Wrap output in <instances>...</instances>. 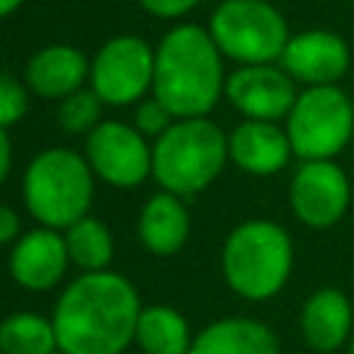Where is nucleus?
<instances>
[{"instance_id":"nucleus-9","label":"nucleus","mask_w":354,"mask_h":354,"mask_svg":"<svg viewBox=\"0 0 354 354\" xmlns=\"http://www.w3.org/2000/svg\"><path fill=\"white\" fill-rule=\"evenodd\" d=\"M288 202L304 227L329 230L351 205V183L335 160H301L290 177Z\"/></svg>"},{"instance_id":"nucleus-1","label":"nucleus","mask_w":354,"mask_h":354,"mask_svg":"<svg viewBox=\"0 0 354 354\" xmlns=\"http://www.w3.org/2000/svg\"><path fill=\"white\" fill-rule=\"evenodd\" d=\"M138 315L136 288L105 268L88 271L64 288L50 321L61 354H122L136 340Z\"/></svg>"},{"instance_id":"nucleus-5","label":"nucleus","mask_w":354,"mask_h":354,"mask_svg":"<svg viewBox=\"0 0 354 354\" xmlns=\"http://www.w3.org/2000/svg\"><path fill=\"white\" fill-rule=\"evenodd\" d=\"M94 194V171L86 155L64 147L39 152L22 177L28 213L50 230H66L88 216Z\"/></svg>"},{"instance_id":"nucleus-15","label":"nucleus","mask_w":354,"mask_h":354,"mask_svg":"<svg viewBox=\"0 0 354 354\" xmlns=\"http://www.w3.org/2000/svg\"><path fill=\"white\" fill-rule=\"evenodd\" d=\"M351 326H354L351 301L343 290H337L332 285L310 293L299 313L301 337L318 354L343 348V343L351 340Z\"/></svg>"},{"instance_id":"nucleus-11","label":"nucleus","mask_w":354,"mask_h":354,"mask_svg":"<svg viewBox=\"0 0 354 354\" xmlns=\"http://www.w3.org/2000/svg\"><path fill=\"white\" fill-rule=\"evenodd\" d=\"M224 97L235 111L243 113V119L279 122V119H288L299 97V88H296V80L282 66L249 64L227 75Z\"/></svg>"},{"instance_id":"nucleus-27","label":"nucleus","mask_w":354,"mask_h":354,"mask_svg":"<svg viewBox=\"0 0 354 354\" xmlns=\"http://www.w3.org/2000/svg\"><path fill=\"white\" fill-rule=\"evenodd\" d=\"M8 171H11V141H8L6 127L0 124V185L6 183Z\"/></svg>"},{"instance_id":"nucleus-20","label":"nucleus","mask_w":354,"mask_h":354,"mask_svg":"<svg viewBox=\"0 0 354 354\" xmlns=\"http://www.w3.org/2000/svg\"><path fill=\"white\" fill-rule=\"evenodd\" d=\"M53 321L36 313H14L0 321V354H55Z\"/></svg>"},{"instance_id":"nucleus-3","label":"nucleus","mask_w":354,"mask_h":354,"mask_svg":"<svg viewBox=\"0 0 354 354\" xmlns=\"http://www.w3.org/2000/svg\"><path fill=\"white\" fill-rule=\"evenodd\" d=\"M221 271L232 293L249 301L277 296L293 271V241L271 218L241 221L221 246Z\"/></svg>"},{"instance_id":"nucleus-6","label":"nucleus","mask_w":354,"mask_h":354,"mask_svg":"<svg viewBox=\"0 0 354 354\" xmlns=\"http://www.w3.org/2000/svg\"><path fill=\"white\" fill-rule=\"evenodd\" d=\"M207 30L224 58L249 64H277L290 39L288 22L268 0H221Z\"/></svg>"},{"instance_id":"nucleus-21","label":"nucleus","mask_w":354,"mask_h":354,"mask_svg":"<svg viewBox=\"0 0 354 354\" xmlns=\"http://www.w3.org/2000/svg\"><path fill=\"white\" fill-rule=\"evenodd\" d=\"M64 241H66L69 260L77 268H83V274H88V271H105V266L113 257V235L94 216H83L80 221H75L72 227H66Z\"/></svg>"},{"instance_id":"nucleus-10","label":"nucleus","mask_w":354,"mask_h":354,"mask_svg":"<svg viewBox=\"0 0 354 354\" xmlns=\"http://www.w3.org/2000/svg\"><path fill=\"white\" fill-rule=\"evenodd\" d=\"M86 160L94 177L116 188H136L152 174V147L124 122H100L86 138Z\"/></svg>"},{"instance_id":"nucleus-26","label":"nucleus","mask_w":354,"mask_h":354,"mask_svg":"<svg viewBox=\"0 0 354 354\" xmlns=\"http://www.w3.org/2000/svg\"><path fill=\"white\" fill-rule=\"evenodd\" d=\"M17 241H19V216L8 205H0V246Z\"/></svg>"},{"instance_id":"nucleus-29","label":"nucleus","mask_w":354,"mask_h":354,"mask_svg":"<svg viewBox=\"0 0 354 354\" xmlns=\"http://www.w3.org/2000/svg\"><path fill=\"white\" fill-rule=\"evenodd\" d=\"M346 354H354V335H351V340H348V346H346Z\"/></svg>"},{"instance_id":"nucleus-4","label":"nucleus","mask_w":354,"mask_h":354,"mask_svg":"<svg viewBox=\"0 0 354 354\" xmlns=\"http://www.w3.org/2000/svg\"><path fill=\"white\" fill-rule=\"evenodd\" d=\"M230 160L227 136L207 116L174 119L152 144V177L163 191L194 196L205 191Z\"/></svg>"},{"instance_id":"nucleus-19","label":"nucleus","mask_w":354,"mask_h":354,"mask_svg":"<svg viewBox=\"0 0 354 354\" xmlns=\"http://www.w3.org/2000/svg\"><path fill=\"white\" fill-rule=\"evenodd\" d=\"M136 343L144 354H188L191 351V329L188 321L169 304L141 307L136 324Z\"/></svg>"},{"instance_id":"nucleus-8","label":"nucleus","mask_w":354,"mask_h":354,"mask_svg":"<svg viewBox=\"0 0 354 354\" xmlns=\"http://www.w3.org/2000/svg\"><path fill=\"white\" fill-rule=\"evenodd\" d=\"M155 80V50L133 33L108 39L91 58L88 88L105 105H130L141 100Z\"/></svg>"},{"instance_id":"nucleus-16","label":"nucleus","mask_w":354,"mask_h":354,"mask_svg":"<svg viewBox=\"0 0 354 354\" xmlns=\"http://www.w3.org/2000/svg\"><path fill=\"white\" fill-rule=\"evenodd\" d=\"M88 72H91V61L80 47L47 44L30 55L25 66V83L33 94L44 100H64L83 88Z\"/></svg>"},{"instance_id":"nucleus-7","label":"nucleus","mask_w":354,"mask_h":354,"mask_svg":"<svg viewBox=\"0 0 354 354\" xmlns=\"http://www.w3.org/2000/svg\"><path fill=\"white\" fill-rule=\"evenodd\" d=\"M285 133L301 160H335L354 136V102L340 86H310L299 91Z\"/></svg>"},{"instance_id":"nucleus-2","label":"nucleus","mask_w":354,"mask_h":354,"mask_svg":"<svg viewBox=\"0 0 354 354\" xmlns=\"http://www.w3.org/2000/svg\"><path fill=\"white\" fill-rule=\"evenodd\" d=\"M224 55L207 28L180 22L163 33L155 47L152 97H158L174 119L207 116L224 94Z\"/></svg>"},{"instance_id":"nucleus-25","label":"nucleus","mask_w":354,"mask_h":354,"mask_svg":"<svg viewBox=\"0 0 354 354\" xmlns=\"http://www.w3.org/2000/svg\"><path fill=\"white\" fill-rule=\"evenodd\" d=\"M138 6L158 19H180L199 6V0H138Z\"/></svg>"},{"instance_id":"nucleus-18","label":"nucleus","mask_w":354,"mask_h":354,"mask_svg":"<svg viewBox=\"0 0 354 354\" xmlns=\"http://www.w3.org/2000/svg\"><path fill=\"white\" fill-rule=\"evenodd\" d=\"M188 354H279V340L263 321L221 318L194 337Z\"/></svg>"},{"instance_id":"nucleus-14","label":"nucleus","mask_w":354,"mask_h":354,"mask_svg":"<svg viewBox=\"0 0 354 354\" xmlns=\"http://www.w3.org/2000/svg\"><path fill=\"white\" fill-rule=\"evenodd\" d=\"M227 147H230V160L254 177L277 174L293 158L290 138L277 122L243 119L227 136Z\"/></svg>"},{"instance_id":"nucleus-23","label":"nucleus","mask_w":354,"mask_h":354,"mask_svg":"<svg viewBox=\"0 0 354 354\" xmlns=\"http://www.w3.org/2000/svg\"><path fill=\"white\" fill-rule=\"evenodd\" d=\"M171 124H174V116H171V111H169L158 97H149V100L138 102V108H136V119H133V127H136L144 138H147V136L158 138V136H163Z\"/></svg>"},{"instance_id":"nucleus-28","label":"nucleus","mask_w":354,"mask_h":354,"mask_svg":"<svg viewBox=\"0 0 354 354\" xmlns=\"http://www.w3.org/2000/svg\"><path fill=\"white\" fill-rule=\"evenodd\" d=\"M25 0H0V19H6V17H11L19 6H22Z\"/></svg>"},{"instance_id":"nucleus-24","label":"nucleus","mask_w":354,"mask_h":354,"mask_svg":"<svg viewBox=\"0 0 354 354\" xmlns=\"http://www.w3.org/2000/svg\"><path fill=\"white\" fill-rule=\"evenodd\" d=\"M25 111H28V91L22 88L19 80L0 72V124L3 127L17 124L25 116Z\"/></svg>"},{"instance_id":"nucleus-13","label":"nucleus","mask_w":354,"mask_h":354,"mask_svg":"<svg viewBox=\"0 0 354 354\" xmlns=\"http://www.w3.org/2000/svg\"><path fill=\"white\" fill-rule=\"evenodd\" d=\"M69 252L64 235L50 227H36L25 232L8 257V268L17 285L28 290H50L66 274Z\"/></svg>"},{"instance_id":"nucleus-17","label":"nucleus","mask_w":354,"mask_h":354,"mask_svg":"<svg viewBox=\"0 0 354 354\" xmlns=\"http://www.w3.org/2000/svg\"><path fill=\"white\" fill-rule=\"evenodd\" d=\"M191 232V218L183 205V196L160 191L147 199L138 216V238L147 252L169 257L177 254Z\"/></svg>"},{"instance_id":"nucleus-22","label":"nucleus","mask_w":354,"mask_h":354,"mask_svg":"<svg viewBox=\"0 0 354 354\" xmlns=\"http://www.w3.org/2000/svg\"><path fill=\"white\" fill-rule=\"evenodd\" d=\"M100 113H102V100L91 91V88H80L69 97L61 100L58 105V124L66 133H91L100 124Z\"/></svg>"},{"instance_id":"nucleus-12","label":"nucleus","mask_w":354,"mask_h":354,"mask_svg":"<svg viewBox=\"0 0 354 354\" xmlns=\"http://www.w3.org/2000/svg\"><path fill=\"white\" fill-rule=\"evenodd\" d=\"M279 66L304 88L337 86V80L351 66V50L335 30L310 28L288 39Z\"/></svg>"}]
</instances>
